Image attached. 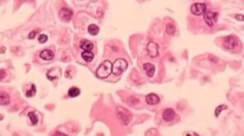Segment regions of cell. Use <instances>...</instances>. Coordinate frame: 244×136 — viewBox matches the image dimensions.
I'll use <instances>...</instances> for the list:
<instances>
[{
	"label": "cell",
	"instance_id": "1",
	"mask_svg": "<svg viewBox=\"0 0 244 136\" xmlns=\"http://www.w3.org/2000/svg\"><path fill=\"white\" fill-rule=\"evenodd\" d=\"M112 64L110 61L105 60L100 65L97 71L96 74L97 76L100 78H106L110 75L112 73Z\"/></svg>",
	"mask_w": 244,
	"mask_h": 136
},
{
	"label": "cell",
	"instance_id": "2",
	"mask_svg": "<svg viewBox=\"0 0 244 136\" xmlns=\"http://www.w3.org/2000/svg\"><path fill=\"white\" fill-rule=\"evenodd\" d=\"M128 64L123 59H118L112 64V73L115 76H120L128 68Z\"/></svg>",
	"mask_w": 244,
	"mask_h": 136
},
{
	"label": "cell",
	"instance_id": "3",
	"mask_svg": "<svg viewBox=\"0 0 244 136\" xmlns=\"http://www.w3.org/2000/svg\"><path fill=\"white\" fill-rule=\"evenodd\" d=\"M117 117L118 120L125 125L129 123L132 118L131 113L122 107H118L116 109Z\"/></svg>",
	"mask_w": 244,
	"mask_h": 136
},
{
	"label": "cell",
	"instance_id": "4",
	"mask_svg": "<svg viewBox=\"0 0 244 136\" xmlns=\"http://www.w3.org/2000/svg\"><path fill=\"white\" fill-rule=\"evenodd\" d=\"M218 17V13L216 12V11L208 10L205 11L204 12V20L209 26H214V24L216 22Z\"/></svg>",
	"mask_w": 244,
	"mask_h": 136
},
{
	"label": "cell",
	"instance_id": "5",
	"mask_svg": "<svg viewBox=\"0 0 244 136\" xmlns=\"http://www.w3.org/2000/svg\"><path fill=\"white\" fill-rule=\"evenodd\" d=\"M206 11V5L204 3H195L191 7V13L195 16H201Z\"/></svg>",
	"mask_w": 244,
	"mask_h": 136
},
{
	"label": "cell",
	"instance_id": "6",
	"mask_svg": "<svg viewBox=\"0 0 244 136\" xmlns=\"http://www.w3.org/2000/svg\"><path fill=\"white\" fill-rule=\"evenodd\" d=\"M238 40L234 36H226L223 39V47L227 49H233L237 47Z\"/></svg>",
	"mask_w": 244,
	"mask_h": 136
},
{
	"label": "cell",
	"instance_id": "7",
	"mask_svg": "<svg viewBox=\"0 0 244 136\" xmlns=\"http://www.w3.org/2000/svg\"><path fill=\"white\" fill-rule=\"evenodd\" d=\"M147 53L151 58H156L158 56V45L153 41H150L147 45Z\"/></svg>",
	"mask_w": 244,
	"mask_h": 136
},
{
	"label": "cell",
	"instance_id": "8",
	"mask_svg": "<svg viewBox=\"0 0 244 136\" xmlns=\"http://www.w3.org/2000/svg\"><path fill=\"white\" fill-rule=\"evenodd\" d=\"M72 11L67 8H62L59 12V17L60 20L65 22H69L72 17Z\"/></svg>",
	"mask_w": 244,
	"mask_h": 136
},
{
	"label": "cell",
	"instance_id": "9",
	"mask_svg": "<svg viewBox=\"0 0 244 136\" xmlns=\"http://www.w3.org/2000/svg\"><path fill=\"white\" fill-rule=\"evenodd\" d=\"M176 117V113L172 108H167L163 113V118L167 122L173 121Z\"/></svg>",
	"mask_w": 244,
	"mask_h": 136
},
{
	"label": "cell",
	"instance_id": "10",
	"mask_svg": "<svg viewBox=\"0 0 244 136\" xmlns=\"http://www.w3.org/2000/svg\"><path fill=\"white\" fill-rule=\"evenodd\" d=\"M145 101L147 104L154 106V105H157V103H160V98L155 93H150L146 96Z\"/></svg>",
	"mask_w": 244,
	"mask_h": 136
},
{
	"label": "cell",
	"instance_id": "11",
	"mask_svg": "<svg viewBox=\"0 0 244 136\" xmlns=\"http://www.w3.org/2000/svg\"><path fill=\"white\" fill-rule=\"evenodd\" d=\"M143 69L145 71L146 74L149 77H153L155 74V67L153 64H150V63H146L143 65Z\"/></svg>",
	"mask_w": 244,
	"mask_h": 136
},
{
	"label": "cell",
	"instance_id": "12",
	"mask_svg": "<svg viewBox=\"0 0 244 136\" xmlns=\"http://www.w3.org/2000/svg\"><path fill=\"white\" fill-rule=\"evenodd\" d=\"M80 47L84 51H91L93 49V44L89 40L82 39L80 42Z\"/></svg>",
	"mask_w": 244,
	"mask_h": 136
},
{
	"label": "cell",
	"instance_id": "13",
	"mask_svg": "<svg viewBox=\"0 0 244 136\" xmlns=\"http://www.w3.org/2000/svg\"><path fill=\"white\" fill-rule=\"evenodd\" d=\"M40 58L45 61H50L54 58V53L49 49H45L40 53Z\"/></svg>",
	"mask_w": 244,
	"mask_h": 136
},
{
	"label": "cell",
	"instance_id": "14",
	"mask_svg": "<svg viewBox=\"0 0 244 136\" xmlns=\"http://www.w3.org/2000/svg\"><path fill=\"white\" fill-rule=\"evenodd\" d=\"M9 101H10L9 95L6 92H0V105L7 106L9 103Z\"/></svg>",
	"mask_w": 244,
	"mask_h": 136
},
{
	"label": "cell",
	"instance_id": "15",
	"mask_svg": "<svg viewBox=\"0 0 244 136\" xmlns=\"http://www.w3.org/2000/svg\"><path fill=\"white\" fill-rule=\"evenodd\" d=\"M82 57L86 62H91L94 59V53L91 51H84L82 53Z\"/></svg>",
	"mask_w": 244,
	"mask_h": 136
},
{
	"label": "cell",
	"instance_id": "16",
	"mask_svg": "<svg viewBox=\"0 0 244 136\" xmlns=\"http://www.w3.org/2000/svg\"><path fill=\"white\" fill-rule=\"evenodd\" d=\"M100 32V28L95 24H90V25L88 26V32H89L90 34H91L92 36H95L97 35V34L99 33Z\"/></svg>",
	"mask_w": 244,
	"mask_h": 136
},
{
	"label": "cell",
	"instance_id": "17",
	"mask_svg": "<svg viewBox=\"0 0 244 136\" xmlns=\"http://www.w3.org/2000/svg\"><path fill=\"white\" fill-rule=\"evenodd\" d=\"M80 94V90L77 87H72L69 89L68 95L71 98H75Z\"/></svg>",
	"mask_w": 244,
	"mask_h": 136
},
{
	"label": "cell",
	"instance_id": "18",
	"mask_svg": "<svg viewBox=\"0 0 244 136\" xmlns=\"http://www.w3.org/2000/svg\"><path fill=\"white\" fill-rule=\"evenodd\" d=\"M28 116H29V118H30V120H31L32 123L33 124V125H36V124L37 123V122H38L37 116H36V114H34V112L29 113Z\"/></svg>",
	"mask_w": 244,
	"mask_h": 136
},
{
	"label": "cell",
	"instance_id": "19",
	"mask_svg": "<svg viewBox=\"0 0 244 136\" xmlns=\"http://www.w3.org/2000/svg\"><path fill=\"white\" fill-rule=\"evenodd\" d=\"M166 32L170 35H173L176 32V28L175 26L171 24H167L166 26Z\"/></svg>",
	"mask_w": 244,
	"mask_h": 136
},
{
	"label": "cell",
	"instance_id": "20",
	"mask_svg": "<svg viewBox=\"0 0 244 136\" xmlns=\"http://www.w3.org/2000/svg\"><path fill=\"white\" fill-rule=\"evenodd\" d=\"M227 106L226 105H220V106H219L217 107L216 108V110H215V114H216V117H218L219 115H220V113H221V111H223V110H226V109H227Z\"/></svg>",
	"mask_w": 244,
	"mask_h": 136
},
{
	"label": "cell",
	"instance_id": "21",
	"mask_svg": "<svg viewBox=\"0 0 244 136\" xmlns=\"http://www.w3.org/2000/svg\"><path fill=\"white\" fill-rule=\"evenodd\" d=\"M35 93H36V88H35V86H34V85H32V89L27 91L26 95L27 97H32V96H33V95H35Z\"/></svg>",
	"mask_w": 244,
	"mask_h": 136
},
{
	"label": "cell",
	"instance_id": "22",
	"mask_svg": "<svg viewBox=\"0 0 244 136\" xmlns=\"http://www.w3.org/2000/svg\"><path fill=\"white\" fill-rule=\"evenodd\" d=\"M47 39L48 37L46 34H40L39 37H38V41L41 44H45V42H47Z\"/></svg>",
	"mask_w": 244,
	"mask_h": 136
},
{
	"label": "cell",
	"instance_id": "23",
	"mask_svg": "<svg viewBox=\"0 0 244 136\" xmlns=\"http://www.w3.org/2000/svg\"><path fill=\"white\" fill-rule=\"evenodd\" d=\"M236 20H237L239 21H242V22H243V15H241V14L236 15Z\"/></svg>",
	"mask_w": 244,
	"mask_h": 136
},
{
	"label": "cell",
	"instance_id": "24",
	"mask_svg": "<svg viewBox=\"0 0 244 136\" xmlns=\"http://www.w3.org/2000/svg\"><path fill=\"white\" fill-rule=\"evenodd\" d=\"M35 34H36L35 31H33V32H30V34H29V38L31 39H33L34 38V36H35Z\"/></svg>",
	"mask_w": 244,
	"mask_h": 136
},
{
	"label": "cell",
	"instance_id": "25",
	"mask_svg": "<svg viewBox=\"0 0 244 136\" xmlns=\"http://www.w3.org/2000/svg\"><path fill=\"white\" fill-rule=\"evenodd\" d=\"M2 119H3V116H2V115H0V120H2Z\"/></svg>",
	"mask_w": 244,
	"mask_h": 136
}]
</instances>
